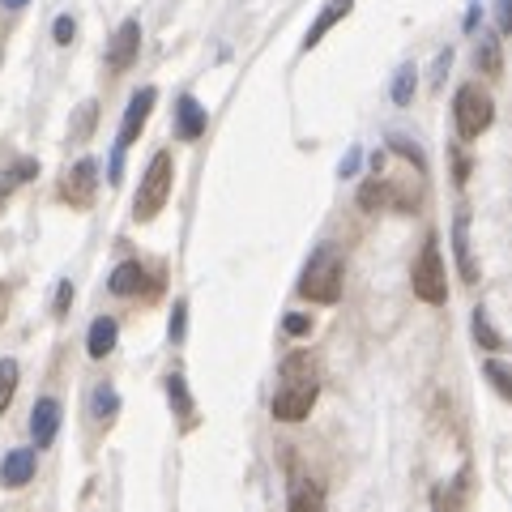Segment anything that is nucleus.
<instances>
[{
	"label": "nucleus",
	"instance_id": "26",
	"mask_svg": "<svg viewBox=\"0 0 512 512\" xmlns=\"http://www.w3.org/2000/svg\"><path fill=\"white\" fill-rule=\"evenodd\" d=\"M52 39H56L60 47H69V43L77 39V22L69 18V13H60V18H56V26H52Z\"/></svg>",
	"mask_w": 512,
	"mask_h": 512
},
{
	"label": "nucleus",
	"instance_id": "29",
	"mask_svg": "<svg viewBox=\"0 0 512 512\" xmlns=\"http://www.w3.org/2000/svg\"><path fill=\"white\" fill-rule=\"evenodd\" d=\"M69 308H73V282H60V286H56V303H52V312H56V316H64Z\"/></svg>",
	"mask_w": 512,
	"mask_h": 512
},
{
	"label": "nucleus",
	"instance_id": "1",
	"mask_svg": "<svg viewBox=\"0 0 512 512\" xmlns=\"http://www.w3.org/2000/svg\"><path fill=\"white\" fill-rule=\"evenodd\" d=\"M320 397V376H316V359L308 350H295V355H286L282 367H278V389H274V410L278 423H303L312 414Z\"/></svg>",
	"mask_w": 512,
	"mask_h": 512
},
{
	"label": "nucleus",
	"instance_id": "18",
	"mask_svg": "<svg viewBox=\"0 0 512 512\" xmlns=\"http://www.w3.org/2000/svg\"><path fill=\"white\" fill-rule=\"evenodd\" d=\"M478 73L487 77H504V52H500V35H478V52H474Z\"/></svg>",
	"mask_w": 512,
	"mask_h": 512
},
{
	"label": "nucleus",
	"instance_id": "11",
	"mask_svg": "<svg viewBox=\"0 0 512 512\" xmlns=\"http://www.w3.org/2000/svg\"><path fill=\"white\" fill-rule=\"evenodd\" d=\"M286 512H329L325 491L308 474H291V491H286Z\"/></svg>",
	"mask_w": 512,
	"mask_h": 512
},
{
	"label": "nucleus",
	"instance_id": "28",
	"mask_svg": "<svg viewBox=\"0 0 512 512\" xmlns=\"http://www.w3.org/2000/svg\"><path fill=\"white\" fill-rule=\"evenodd\" d=\"M512 26V0H495V35H508Z\"/></svg>",
	"mask_w": 512,
	"mask_h": 512
},
{
	"label": "nucleus",
	"instance_id": "32",
	"mask_svg": "<svg viewBox=\"0 0 512 512\" xmlns=\"http://www.w3.org/2000/svg\"><path fill=\"white\" fill-rule=\"evenodd\" d=\"M466 180H470V158L457 154V184H466Z\"/></svg>",
	"mask_w": 512,
	"mask_h": 512
},
{
	"label": "nucleus",
	"instance_id": "10",
	"mask_svg": "<svg viewBox=\"0 0 512 512\" xmlns=\"http://www.w3.org/2000/svg\"><path fill=\"white\" fill-rule=\"evenodd\" d=\"M35 470H39V453H35V448H13V453L0 461V487L18 491L26 483H35Z\"/></svg>",
	"mask_w": 512,
	"mask_h": 512
},
{
	"label": "nucleus",
	"instance_id": "5",
	"mask_svg": "<svg viewBox=\"0 0 512 512\" xmlns=\"http://www.w3.org/2000/svg\"><path fill=\"white\" fill-rule=\"evenodd\" d=\"M453 120H457L461 141H478L495 120V99L478 82H466L453 94Z\"/></svg>",
	"mask_w": 512,
	"mask_h": 512
},
{
	"label": "nucleus",
	"instance_id": "21",
	"mask_svg": "<svg viewBox=\"0 0 512 512\" xmlns=\"http://www.w3.org/2000/svg\"><path fill=\"white\" fill-rule=\"evenodd\" d=\"M474 342L483 346V350H495V355H500V350H504V333L491 325V320H487V312H483V308L474 312Z\"/></svg>",
	"mask_w": 512,
	"mask_h": 512
},
{
	"label": "nucleus",
	"instance_id": "24",
	"mask_svg": "<svg viewBox=\"0 0 512 512\" xmlns=\"http://www.w3.org/2000/svg\"><path fill=\"white\" fill-rule=\"evenodd\" d=\"M94 120H99V103H94V99H86L82 107H77L73 124H69V137H73V141H86V137L94 133Z\"/></svg>",
	"mask_w": 512,
	"mask_h": 512
},
{
	"label": "nucleus",
	"instance_id": "17",
	"mask_svg": "<svg viewBox=\"0 0 512 512\" xmlns=\"http://www.w3.org/2000/svg\"><path fill=\"white\" fill-rule=\"evenodd\" d=\"M116 338H120V325L111 316H99L90 325V338H86V350H90V359H107L111 350H116Z\"/></svg>",
	"mask_w": 512,
	"mask_h": 512
},
{
	"label": "nucleus",
	"instance_id": "25",
	"mask_svg": "<svg viewBox=\"0 0 512 512\" xmlns=\"http://www.w3.org/2000/svg\"><path fill=\"white\" fill-rule=\"evenodd\" d=\"M487 380L495 384V393H500V397H512V376H508V363L491 359V363H487Z\"/></svg>",
	"mask_w": 512,
	"mask_h": 512
},
{
	"label": "nucleus",
	"instance_id": "16",
	"mask_svg": "<svg viewBox=\"0 0 512 512\" xmlns=\"http://www.w3.org/2000/svg\"><path fill=\"white\" fill-rule=\"evenodd\" d=\"M175 120H180V137H184V141L205 137V124H210L205 107L192 99V94H184V99H180V107H175Z\"/></svg>",
	"mask_w": 512,
	"mask_h": 512
},
{
	"label": "nucleus",
	"instance_id": "30",
	"mask_svg": "<svg viewBox=\"0 0 512 512\" xmlns=\"http://www.w3.org/2000/svg\"><path fill=\"white\" fill-rule=\"evenodd\" d=\"M184 320H188V303L180 299L175 303V316H171V342H184Z\"/></svg>",
	"mask_w": 512,
	"mask_h": 512
},
{
	"label": "nucleus",
	"instance_id": "34",
	"mask_svg": "<svg viewBox=\"0 0 512 512\" xmlns=\"http://www.w3.org/2000/svg\"><path fill=\"white\" fill-rule=\"evenodd\" d=\"M5 9H22V5H30V0H0Z\"/></svg>",
	"mask_w": 512,
	"mask_h": 512
},
{
	"label": "nucleus",
	"instance_id": "2",
	"mask_svg": "<svg viewBox=\"0 0 512 512\" xmlns=\"http://www.w3.org/2000/svg\"><path fill=\"white\" fill-rule=\"evenodd\" d=\"M346 286V256L333 244H320L299 274V295L308 303H338Z\"/></svg>",
	"mask_w": 512,
	"mask_h": 512
},
{
	"label": "nucleus",
	"instance_id": "8",
	"mask_svg": "<svg viewBox=\"0 0 512 512\" xmlns=\"http://www.w3.org/2000/svg\"><path fill=\"white\" fill-rule=\"evenodd\" d=\"M137 52H141V22L128 18V22L116 30V35H111V43H107V69H111V73L133 69Z\"/></svg>",
	"mask_w": 512,
	"mask_h": 512
},
{
	"label": "nucleus",
	"instance_id": "3",
	"mask_svg": "<svg viewBox=\"0 0 512 512\" xmlns=\"http://www.w3.org/2000/svg\"><path fill=\"white\" fill-rule=\"evenodd\" d=\"M171 184H175V163L167 150H158L150 158L146 175H141L137 184V201H133V218L137 222H154L158 214H163V205L171 201Z\"/></svg>",
	"mask_w": 512,
	"mask_h": 512
},
{
	"label": "nucleus",
	"instance_id": "20",
	"mask_svg": "<svg viewBox=\"0 0 512 512\" xmlns=\"http://www.w3.org/2000/svg\"><path fill=\"white\" fill-rule=\"evenodd\" d=\"M414 90H419V69H414V64H402L397 77H393V103L397 107H410Z\"/></svg>",
	"mask_w": 512,
	"mask_h": 512
},
{
	"label": "nucleus",
	"instance_id": "33",
	"mask_svg": "<svg viewBox=\"0 0 512 512\" xmlns=\"http://www.w3.org/2000/svg\"><path fill=\"white\" fill-rule=\"evenodd\" d=\"M9 188H13V180H9V175H0V205H5V197H9Z\"/></svg>",
	"mask_w": 512,
	"mask_h": 512
},
{
	"label": "nucleus",
	"instance_id": "7",
	"mask_svg": "<svg viewBox=\"0 0 512 512\" xmlns=\"http://www.w3.org/2000/svg\"><path fill=\"white\" fill-rule=\"evenodd\" d=\"M94 197H99V163L94 158H77L73 171H64L60 180V201L69 210H90Z\"/></svg>",
	"mask_w": 512,
	"mask_h": 512
},
{
	"label": "nucleus",
	"instance_id": "22",
	"mask_svg": "<svg viewBox=\"0 0 512 512\" xmlns=\"http://www.w3.org/2000/svg\"><path fill=\"white\" fill-rule=\"evenodd\" d=\"M167 397H171L175 414H180L184 423H192V393H188V384H184L180 372H171V376H167Z\"/></svg>",
	"mask_w": 512,
	"mask_h": 512
},
{
	"label": "nucleus",
	"instance_id": "27",
	"mask_svg": "<svg viewBox=\"0 0 512 512\" xmlns=\"http://www.w3.org/2000/svg\"><path fill=\"white\" fill-rule=\"evenodd\" d=\"M282 329H286V333H291V338H303V333H312V320H308V316H303V312H291V316H286V320H282Z\"/></svg>",
	"mask_w": 512,
	"mask_h": 512
},
{
	"label": "nucleus",
	"instance_id": "13",
	"mask_svg": "<svg viewBox=\"0 0 512 512\" xmlns=\"http://www.w3.org/2000/svg\"><path fill=\"white\" fill-rule=\"evenodd\" d=\"M453 252H457L461 278L474 286L478 282V261H474V252H470V214L466 210H457V218H453Z\"/></svg>",
	"mask_w": 512,
	"mask_h": 512
},
{
	"label": "nucleus",
	"instance_id": "12",
	"mask_svg": "<svg viewBox=\"0 0 512 512\" xmlns=\"http://www.w3.org/2000/svg\"><path fill=\"white\" fill-rule=\"evenodd\" d=\"M60 431V402L56 397H39L35 410H30V436H35V448H52Z\"/></svg>",
	"mask_w": 512,
	"mask_h": 512
},
{
	"label": "nucleus",
	"instance_id": "23",
	"mask_svg": "<svg viewBox=\"0 0 512 512\" xmlns=\"http://www.w3.org/2000/svg\"><path fill=\"white\" fill-rule=\"evenodd\" d=\"M18 359H0V414H5L13 406V393H18Z\"/></svg>",
	"mask_w": 512,
	"mask_h": 512
},
{
	"label": "nucleus",
	"instance_id": "14",
	"mask_svg": "<svg viewBox=\"0 0 512 512\" xmlns=\"http://www.w3.org/2000/svg\"><path fill=\"white\" fill-rule=\"evenodd\" d=\"M470 504V474H457L453 483H440L431 491V512H466Z\"/></svg>",
	"mask_w": 512,
	"mask_h": 512
},
{
	"label": "nucleus",
	"instance_id": "15",
	"mask_svg": "<svg viewBox=\"0 0 512 512\" xmlns=\"http://www.w3.org/2000/svg\"><path fill=\"white\" fill-rule=\"evenodd\" d=\"M350 9H355V0H329V5L320 9V18L308 26V39H303V52H312V47H316L320 39H325L333 26H338L342 18H350Z\"/></svg>",
	"mask_w": 512,
	"mask_h": 512
},
{
	"label": "nucleus",
	"instance_id": "9",
	"mask_svg": "<svg viewBox=\"0 0 512 512\" xmlns=\"http://www.w3.org/2000/svg\"><path fill=\"white\" fill-rule=\"evenodd\" d=\"M111 295H158V278H146L141 261H124L111 269Z\"/></svg>",
	"mask_w": 512,
	"mask_h": 512
},
{
	"label": "nucleus",
	"instance_id": "19",
	"mask_svg": "<svg viewBox=\"0 0 512 512\" xmlns=\"http://www.w3.org/2000/svg\"><path fill=\"white\" fill-rule=\"evenodd\" d=\"M116 410H120L116 389H111V384H99V389H94V397H90V414H94L99 423H111V419H116Z\"/></svg>",
	"mask_w": 512,
	"mask_h": 512
},
{
	"label": "nucleus",
	"instance_id": "6",
	"mask_svg": "<svg viewBox=\"0 0 512 512\" xmlns=\"http://www.w3.org/2000/svg\"><path fill=\"white\" fill-rule=\"evenodd\" d=\"M410 286H414V295H419L423 303H431V308L448 303V278H444V256H440V239L436 235H427L419 261H414Z\"/></svg>",
	"mask_w": 512,
	"mask_h": 512
},
{
	"label": "nucleus",
	"instance_id": "31",
	"mask_svg": "<svg viewBox=\"0 0 512 512\" xmlns=\"http://www.w3.org/2000/svg\"><path fill=\"white\" fill-rule=\"evenodd\" d=\"M359 158H363L359 150H350V154L342 158V167H338V175H355V167H359Z\"/></svg>",
	"mask_w": 512,
	"mask_h": 512
},
{
	"label": "nucleus",
	"instance_id": "4",
	"mask_svg": "<svg viewBox=\"0 0 512 512\" xmlns=\"http://www.w3.org/2000/svg\"><path fill=\"white\" fill-rule=\"evenodd\" d=\"M154 103H158V90L154 86H141L133 99H128V111H124V120H120V137H116V150H111V167H107V180L111 184L124 180V154L141 137V128H146Z\"/></svg>",
	"mask_w": 512,
	"mask_h": 512
}]
</instances>
